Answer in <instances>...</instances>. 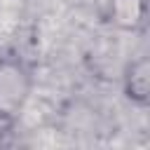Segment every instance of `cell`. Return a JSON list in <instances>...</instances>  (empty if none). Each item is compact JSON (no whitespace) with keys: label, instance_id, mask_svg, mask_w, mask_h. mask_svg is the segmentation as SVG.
<instances>
[{"label":"cell","instance_id":"1","mask_svg":"<svg viewBox=\"0 0 150 150\" xmlns=\"http://www.w3.org/2000/svg\"><path fill=\"white\" fill-rule=\"evenodd\" d=\"M33 94V73L19 56H0V115L16 122Z\"/></svg>","mask_w":150,"mask_h":150},{"label":"cell","instance_id":"2","mask_svg":"<svg viewBox=\"0 0 150 150\" xmlns=\"http://www.w3.org/2000/svg\"><path fill=\"white\" fill-rule=\"evenodd\" d=\"M103 16L112 28L136 33L145 26L148 0H105Z\"/></svg>","mask_w":150,"mask_h":150},{"label":"cell","instance_id":"3","mask_svg":"<svg viewBox=\"0 0 150 150\" xmlns=\"http://www.w3.org/2000/svg\"><path fill=\"white\" fill-rule=\"evenodd\" d=\"M122 91L127 101L138 108H145L150 103V61L145 56H136L124 66Z\"/></svg>","mask_w":150,"mask_h":150},{"label":"cell","instance_id":"4","mask_svg":"<svg viewBox=\"0 0 150 150\" xmlns=\"http://www.w3.org/2000/svg\"><path fill=\"white\" fill-rule=\"evenodd\" d=\"M12 127H14V120H9V117L0 115V138H2V136H7V134L12 131Z\"/></svg>","mask_w":150,"mask_h":150}]
</instances>
